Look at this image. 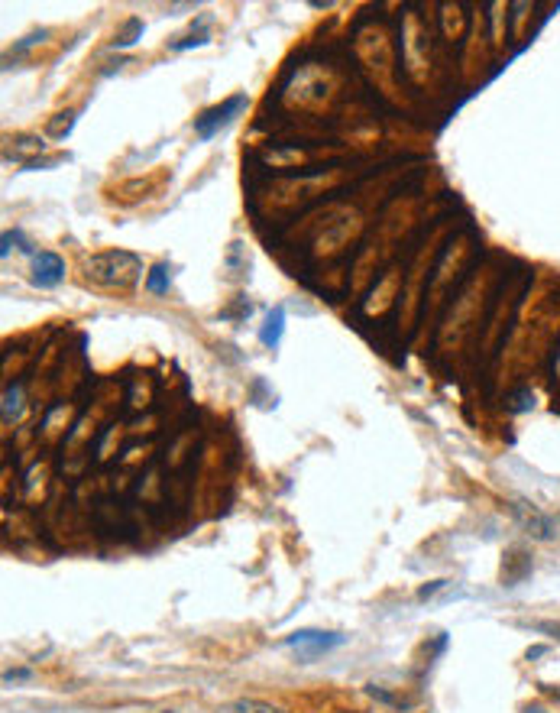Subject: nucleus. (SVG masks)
Returning <instances> with one entry per match:
<instances>
[{
    "mask_svg": "<svg viewBox=\"0 0 560 713\" xmlns=\"http://www.w3.org/2000/svg\"><path fill=\"white\" fill-rule=\"evenodd\" d=\"M531 405H534V395L531 393H519V395H515V405H511V409L521 412V409H531Z\"/></svg>",
    "mask_w": 560,
    "mask_h": 713,
    "instance_id": "obj_15",
    "label": "nucleus"
},
{
    "mask_svg": "<svg viewBox=\"0 0 560 713\" xmlns=\"http://www.w3.org/2000/svg\"><path fill=\"white\" fill-rule=\"evenodd\" d=\"M166 713H175V710H166Z\"/></svg>",
    "mask_w": 560,
    "mask_h": 713,
    "instance_id": "obj_17",
    "label": "nucleus"
},
{
    "mask_svg": "<svg viewBox=\"0 0 560 713\" xmlns=\"http://www.w3.org/2000/svg\"><path fill=\"white\" fill-rule=\"evenodd\" d=\"M71 127H75V111L58 113L56 121L49 123V133H52V136H68V133H71Z\"/></svg>",
    "mask_w": 560,
    "mask_h": 713,
    "instance_id": "obj_11",
    "label": "nucleus"
},
{
    "mask_svg": "<svg viewBox=\"0 0 560 713\" xmlns=\"http://www.w3.org/2000/svg\"><path fill=\"white\" fill-rule=\"evenodd\" d=\"M547 694H551V697H557V700H560V684H557V687H547Z\"/></svg>",
    "mask_w": 560,
    "mask_h": 713,
    "instance_id": "obj_16",
    "label": "nucleus"
},
{
    "mask_svg": "<svg viewBox=\"0 0 560 713\" xmlns=\"http://www.w3.org/2000/svg\"><path fill=\"white\" fill-rule=\"evenodd\" d=\"M143 33V20H130L126 23V29L113 39V49H126V46H133L136 43V36Z\"/></svg>",
    "mask_w": 560,
    "mask_h": 713,
    "instance_id": "obj_10",
    "label": "nucleus"
},
{
    "mask_svg": "<svg viewBox=\"0 0 560 713\" xmlns=\"http://www.w3.org/2000/svg\"><path fill=\"white\" fill-rule=\"evenodd\" d=\"M230 710H233V713H288V710H282V707L269 704V700H256V697H240V700H233Z\"/></svg>",
    "mask_w": 560,
    "mask_h": 713,
    "instance_id": "obj_9",
    "label": "nucleus"
},
{
    "mask_svg": "<svg viewBox=\"0 0 560 713\" xmlns=\"http://www.w3.org/2000/svg\"><path fill=\"white\" fill-rule=\"evenodd\" d=\"M14 241H20V231H7V233H4V247H0V256L10 253V243H14ZM20 250H26V253H29V243H23Z\"/></svg>",
    "mask_w": 560,
    "mask_h": 713,
    "instance_id": "obj_13",
    "label": "nucleus"
},
{
    "mask_svg": "<svg viewBox=\"0 0 560 713\" xmlns=\"http://www.w3.org/2000/svg\"><path fill=\"white\" fill-rule=\"evenodd\" d=\"M511 512H515V519L521 522V529H528V535H534V538H551V535H554V532H551V522H547V516H541V512L531 506V502L515 500V502H511Z\"/></svg>",
    "mask_w": 560,
    "mask_h": 713,
    "instance_id": "obj_5",
    "label": "nucleus"
},
{
    "mask_svg": "<svg viewBox=\"0 0 560 713\" xmlns=\"http://www.w3.org/2000/svg\"><path fill=\"white\" fill-rule=\"evenodd\" d=\"M246 104H250V98L240 91V94H233V98L220 101V104L208 107L201 117H195V133L201 136V140H214V136H218L220 130L227 127V123H233V117H237V113L243 111Z\"/></svg>",
    "mask_w": 560,
    "mask_h": 713,
    "instance_id": "obj_2",
    "label": "nucleus"
},
{
    "mask_svg": "<svg viewBox=\"0 0 560 713\" xmlns=\"http://www.w3.org/2000/svg\"><path fill=\"white\" fill-rule=\"evenodd\" d=\"M447 587V580H434V584H427V587H421L418 590V600H427V597H434L437 590H444Z\"/></svg>",
    "mask_w": 560,
    "mask_h": 713,
    "instance_id": "obj_14",
    "label": "nucleus"
},
{
    "mask_svg": "<svg viewBox=\"0 0 560 713\" xmlns=\"http://www.w3.org/2000/svg\"><path fill=\"white\" fill-rule=\"evenodd\" d=\"M7 403H4V418H16V412H20V386H10L7 389V395H4Z\"/></svg>",
    "mask_w": 560,
    "mask_h": 713,
    "instance_id": "obj_12",
    "label": "nucleus"
},
{
    "mask_svg": "<svg viewBox=\"0 0 560 713\" xmlns=\"http://www.w3.org/2000/svg\"><path fill=\"white\" fill-rule=\"evenodd\" d=\"M65 279V260L52 250H39L33 256V285L39 289H56Z\"/></svg>",
    "mask_w": 560,
    "mask_h": 713,
    "instance_id": "obj_4",
    "label": "nucleus"
},
{
    "mask_svg": "<svg viewBox=\"0 0 560 713\" xmlns=\"http://www.w3.org/2000/svg\"><path fill=\"white\" fill-rule=\"evenodd\" d=\"M172 289V266L168 263H156L146 273V292L149 295H166Z\"/></svg>",
    "mask_w": 560,
    "mask_h": 713,
    "instance_id": "obj_7",
    "label": "nucleus"
},
{
    "mask_svg": "<svg viewBox=\"0 0 560 713\" xmlns=\"http://www.w3.org/2000/svg\"><path fill=\"white\" fill-rule=\"evenodd\" d=\"M46 149V143H42V136H33V133H20L14 140V149H10V159H26V156L33 153H42Z\"/></svg>",
    "mask_w": 560,
    "mask_h": 713,
    "instance_id": "obj_8",
    "label": "nucleus"
},
{
    "mask_svg": "<svg viewBox=\"0 0 560 713\" xmlns=\"http://www.w3.org/2000/svg\"><path fill=\"white\" fill-rule=\"evenodd\" d=\"M557 639H560V629H557Z\"/></svg>",
    "mask_w": 560,
    "mask_h": 713,
    "instance_id": "obj_18",
    "label": "nucleus"
},
{
    "mask_svg": "<svg viewBox=\"0 0 560 713\" xmlns=\"http://www.w3.org/2000/svg\"><path fill=\"white\" fill-rule=\"evenodd\" d=\"M84 279L98 289H133L143 279V256L133 250H101L84 263Z\"/></svg>",
    "mask_w": 560,
    "mask_h": 713,
    "instance_id": "obj_1",
    "label": "nucleus"
},
{
    "mask_svg": "<svg viewBox=\"0 0 560 713\" xmlns=\"http://www.w3.org/2000/svg\"><path fill=\"white\" fill-rule=\"evenodd\" d=\"M282 645L288 649H298V658H315L321 652H330L337 645H343L340 632H317V629H301V632H292Z\"/></svg>",
    "mask_w": 560,
    "mask_h": 713,
    "instance_id": "obj_3",
    "label": "nucleus"
},
{
    "mask_svg": "<svg viewBox=\"0 0 560 713\" xmlns=\"http://www.w3.org/2000/svg\"><path fill=\"white\" fill-rule=\"evenodd\" d=\"M282 334H285V305H275V308L266 315V321H263L260 340L269 347V350H275L279 340H282Z\"/></svg>",
    "mask_w": 560,
    "mask_h": 713,
    "instance_id": "obj_6",
    "label": "nucleus"
}]
</instances>
